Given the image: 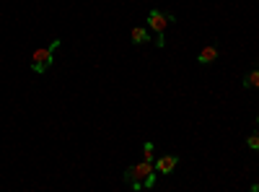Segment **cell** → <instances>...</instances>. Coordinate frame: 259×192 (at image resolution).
<instances>
[{"instance_id": "9c48e42d", "label": "cell", "mask_w": 259, "mask_h": 192, "mask_svg": "<svg viewBox=\"0 0 259 192\" xmlns=\"http://www.w3.org/2000/svg\"><path fill=\"white\" fill-rule=\"evenodd\" d=\"M246 145L251 148V151H259V133L249 135V138H246Z\"/></svg>"}, {"instance_id": "277c9868", "label": "cell", "mask_w": 259, "mask_h": 192, "mask_svg": "<svg viewBox=\"0 0 259 192\" xmlns=\"http://www.w3.org/2000/svg\"><path fill=\"white\" fill-rule=\"evenodd\" d=\"M177 164H179V156H163V159H156L153 169L158 174H171L177 169Z\"/></svg>"}, {"instance_id": "ba28073f", "label": "cell", "mask_w": 259, "mask_h": 192, "mask_svg": "<svg viewBox=\"0 0 259 192\" xmlns=\"http://www.w3.org/2000/svg\"><path fill=\"white\" fill-rule=\"evenodd\" d=\"M153 153H156L153 143H143V156H145V161H153Z\"/></svg>"}, {"instance_id": "3957f363", "label": "cell", "mask_w": 259, "mask_h": 192, "mask_svg": "<svg viewBox=\"0 0 259 192\" xmlns=\"http://www.w3.org/2000/svg\"><path fill=\"white\" fill-rule=\"evenodd\" d=\"M62 45L60 39H55L50 47H39V50H34L31 52V70L34 73H47L50 68H52V60H55V50Z\"/></svg>"}, {"instance_id": "8992f818", "label": "cell", "mask_w": 259, "mask_h": 192, "mask_svg": "<svg viewBox=\"0 0 259 192\" xmlns=\"http://www.w3.org/2000/svg\"><path fill=\"white\" fill-rule=\"evenodd\" d=\"M130 42L133 45H145V42H150V34L145 26H135L133 31H130Z\"/></svg>"}, {"instance_id": "5b68a950", "label": "cell", "mask_w": 259, "mask_h": 192, "mask_svg": "<svg viewBox=\"0 0 259 192\" xmlns=\"http://www.w3.org/2000/svg\"><path fill=\"white\" fill-rule=\"evenodd\" d=\"M215 60H218V47H215V45L202 47L200 55H197V62H200V65H210V62H215Z\"/></svg>"}, {"instance_id": "7a4b0ae2", "label": "cell", "mask_w": 259, "mask_h": 192, "mask_svg": "<svg viewBox=\"0 0 259 192\" xmlns=\"http://www.w3.org/2000/svg\"><path fill=\"white\" fill-rule=\"evenodd\" d=\"M171 24H177V16L171 13V11H158V8H153L148 13V29L156 34V45L158 47H166V29L171 26Z\"/></svg>"}, {"instance_id": "52a82bcc", "label": "cell", "mask_w": 259, "mask_h": 192, "mask_svg": "<svg viewBox=\"0 0 259 192\" xmlns=\"http://www.w3.org/2000/svg\"><path fill=\"white\" fill-rule=\"evenodd\" d=\"M244 89H256L259 91V68H254L244 75Z\"/></svg>"}, {"instance_id": "30bf717a", "label": "cell", "mask_w": 259, "mask_h": 192, "mask_svg": "<svg viewBox=\"0 0 259 192\" xmlns=\"http://www.w3.org/2000/svg\"><path fill=\"white\" fill-rule=\"evenodd\" d=\"M249 192H259V184H254V187H251V189H249Z\"/></svg>"}, {"instance_id": "8fae6325", "label": "cell", "mask_w": 259, "mask_h": 192, "mask_svg": "<svg viewBox=\"0 0 259 192\" xmlns=\"http://www.w3.org/2000/svg\"><path fill=\"white\" fill-rule=\"evenodd\" d=\"M256 125H259V117H256Z\"/></svg>"}, {"instance_id": "6da1fadb", "label": "cell", "mask_w": 259, "mask_h": 192, "mask_svg": "<svg viewBox=\"0 0 259 192\" xmlns=\"http://www.w3.org/2000/svg\"><path fill=\"white\" fill-rule=\"evenodd\" d=\"M124 182L133 187L135 192H140L143 187L145 189H153L156 187V169H153V161H140V164H133L124 169Z\"/></svg>"}]
</instances>
